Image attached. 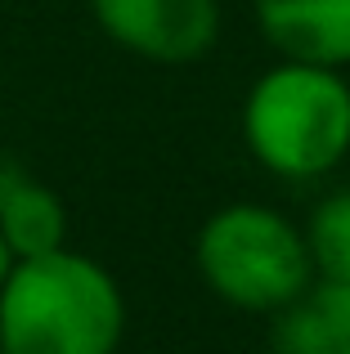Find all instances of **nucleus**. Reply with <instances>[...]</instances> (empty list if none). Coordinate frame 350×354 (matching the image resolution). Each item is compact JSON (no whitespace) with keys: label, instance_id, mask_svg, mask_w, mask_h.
<instances>
[{"label":"nucleus","instance_id":"nucleus-5","mask_svg":"<svg viewBox=\"0 0 350 354\" xmlns=\"http://www.w3.org/2000/svg\"><path fill=\"white\" fill-rule=\"evenodd\" d=\"M252 18L279 59L350 68V0H252Z\"/></svg>","mask_w":350,"mask_h":354},{"label":"nucleus","instance_id":"nucleus-6","mask_svg":"<svg viewBox=\"0 0 350 354\" xmlns=\"http://www.w3.org/2000/svg\"><path fill=\"white\" fill-rule=\"evenodd\" d=\"M270 319V354H350V283L315 278Z\"/></svg>","mask_w":350,"mask_h":354},{"label":"nucleus","instance_id":"nucleus-10","mask_svg":"<svg viewBox=\"0 0 350 354\" xmlns=\"http://www.w3.org/2000/svg\"><path fill=\"white\" fill-rule=\"evenodd\" d=\"M9 269H14V256H9L5 238H0V283H5V278H9Z\"/></svg>","mask_w":350,"mask_h":354},{"label":"nucleus","instance_id":"nucleus-7","mask_svg":"<svg viewBox=\"0 0 350 354\" xmlns=\"http://www.w3.org/2000/svg\"><path fill=\"white\" fill-rule=\"evenodd\" d=\"M0 238L14 260H36L68 247V207L54 189L23 175L0 198Z\"/></svg>","mask_w":350,"mask_h":354},{"label":"nucleus","instance_id":"nucleus-4","mask_svg":"<svg viewBox=\"0 0 350 354\" xmlns=\"http://www.w3.org/2000/svg\"><path fill=\"white\" fill-rule=\"evenodd\" d=\"M99 32L135 59L184 68L220 41V0H90Z\"/></svg>","mask_w":350,"mask_h":354},{"label":"nucleus","instance_id":"nucleus-2","mask_svg":"<svg viewBox=\"0 0 350 354\" xmlns=\"http://www.w3.org/2000/svg\"><path fill=\"white\" fill-rule=\"evenodd\" d=\"M243 144L270 175L324 180L350 157V81L342 68L279 59L243 99Z\"/></svg>","mask_w":350,"mask_h":354},{"label":"nucleus","instance_id":"nucleus-3","mask_svg":"<svg viewBox=\"0 0 350 354\" xmlns=\"http://www.w3.org/2000/svg\"><path fill=\"white\" fill-rule=\"evenodd\" d=\"M193 265L216 301L243 314H279L315 283L306 234L265 202H229L202 220Z\"/></svg>","mask_w":350,"mask_h":354},{"label":"nucleus","instance_id":"nucleus-1","mask_svg":"<svg viewBox=\"0 0 350 354\" xmlns=\"http://www.w3.org/2000/svg\"><path fill=\"white\" fill-rule=\"evenodd\" d=\"M126 296L99 260L59 247L0 283V354H117Z\"/></svg>","mask_w":350,"mask_h":354},{"label":"nucleus","instance_id":"nucleus-9","mask_svg":"<svg viewBox=\"0 0 350 354\" xmlns=\"http://www.w3.org/2000/svg\"><path fill=\"white\" fill-rule=\"evenodd\" d=\"M23 175H27V171H23V166L14 162V157H0V198H5V193L14 189L18 180H23Z\"/></svg>","mask_w":350,"mask_h":354},{"label":"nucleus","instance_id":"nucleus-8","mask_svg":"<svg viewBox=\"0 0 350 354\" xmlns=\"http://www.w3.org/2000/svg\"><path fill=\"white\" fill-rule=\"evenodd\" d=\"M301 234L315 278L350 283V189H333L328 198H319Z\"/></svg>","mask_w":350,"mask_h":354}]
</instances>
